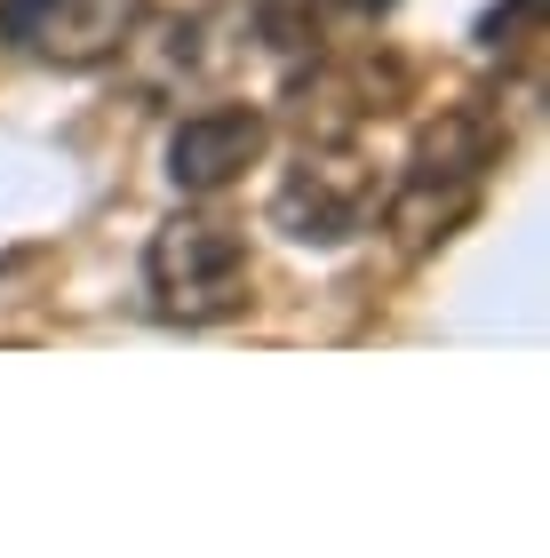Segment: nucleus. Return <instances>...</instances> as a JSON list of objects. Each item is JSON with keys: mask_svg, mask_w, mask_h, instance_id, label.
Listing matches in <instances>:
<instances>
[{"mask_svg": "<svg viewBox=\"0 0 550 558\" xmlns=\"http://www.w3.org/2000/svg\"><path fill=\"white\" fill-rule=\"evenodd\" d=\"M503 151H511V129H503L487 105L439 112L431 129L415 136L407 168H399V184L383 192V223L399 232V247H407V256L439 247V240L487 199L494 168H503Z\"/></svg>", "mask_w": 550, "mask_h": 558, "instance_id": "1", "label": "nucleus"}, {"mask_svg": "<svg viewBox=\"0 0 550 558\" xmlns=\"http://www.w3.org/2000/svg\"><path fill=\"white\" fill-rule=\"evenodd\" d=\"M144 303L168 327H223L256 303V264H247L240 223L223 216H168L144 240Z\"/></svg>", "mask_w": 550, "mask_h": 558, "instance_id": "2", "label": "nucleus"}, {"mask_svg": "<svg viewBox=\"0 0 550 558\" xmlns=\"http://www.w3.org/2000/svg\"><path fill=\"white\" fill-rule=\"evenodd\" d=\"M375 208H383V184H375L367 151L343 136H311L271 184V223L295 247H352L375 223Z\"/></svg>", "mask_w": 550, "mask_h": 558, "instance_id": "3", "label": "nucleus"}, {"mask_svg": "<svg viewBox=\"0 0 550 558\" xmlns=\"http://www.w3.org/2000/svg\"><path fill=\"white\" fill-rule=\"evenodd\" d=\"M152 24V0H0V48L48 72H105Z\"/></svg>", "mask_w": 550, "mask_h": 558, "instance_id": "4", "label": "nucleus"}, {"mask_svg": "<svg viewBox=\"0 0 550 558\" xmlns=\"http://www.w3.org/2000/svg\"><path fill=\"white\" fill-rule=\"evenodd\" d=\"M264 151H271V112H256V105H199V112H184L176 129H168V184L208 199L223 184H240Z\"/></svg>", "mask_w": 550, "mask_h": 558, "instance_id": "5", "label": "nucleus"}, {"mask_svg": "<svg viewBox=\"0 0 550 558\" xmlns=\"http://www.w3.org/2000/svg\"><path fill=\"white\" fill-rule=\"evenodd\" d=\"M359 0H256V40L271 48V57H288V64H304L311 48H328L335 40V24L352 16Z\"/></svg>", "mask_w": 550, "mask_h": 558, "instance_id": "6", "label": "nucleus"}, {"mask_svg": "<svg viewBox=\"0 0 550 558\" xmlns=\"http://www.w3.org/2000/svg\"><path fill=\"white\" fill-rule=\"evenodd\" d=\"M535 9H542V0H511V9H487L479 40H487V48H503V33H518V24H535Z\"/></svg>", "mask_w": 550, "mask_h": 558, "instance_id": "7", "label": "nucleus"}, {"mask_svg": "<svg viewBox=\"0 0 550 558\" xmlns=\"http://www.w3.org/2000/svg\"><path fill=\"white\" fill-rule=\"evenodd\" d=\"M367 9H391V0H367Z\"/></svg>", "mask_w": 550, "mask_h": 558, "instance_id": "8", "label": "nucleus"}]
</instances>
